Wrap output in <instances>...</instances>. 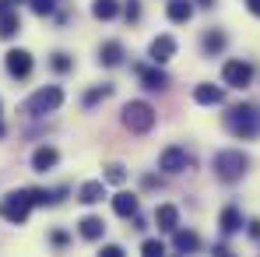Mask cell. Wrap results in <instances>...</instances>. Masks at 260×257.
Instances as JSON below:
<instances>
[{
	"label": "cell",
	"instance_id": "27",
	"mask_svg": "<svg viewBox=\"0 0 260 257\" xmlns=\"http://www.w3.org/2000/svg\"><path fill=\"white\" fill-rule=\"evenodd\" d=\"M32 4V11L39 14V18H49L53 11H56V0H28Z\"/></svg>",
	"mask_w": 260,
	"mask_h": 257
},
{
	"label": "cell",
	"instance_id": "17",
	"mask_svg": "<svg viewBox=\"0 0 260 257\" xmlns=\"http://www.w3.org/2000/svg\"><path fill=\"white\" fill-rule=\"evenodd\" d=\"M166 14H169V21L183 25V21L193 18V4H190V0H169V4H166Z\"/></svg>",
	"mask_w": 260,
	"mask_h": 257
},
{
	"label": "cell",
	"instance_id": "12",
	"mask_svg": "<svg viewBox=\"0 0 260 257\" xmlns=\"http://www.w3.org/2000/svg\"><path fill=\"white\" fill-rule=\"evenodd\" d=\"M99 64H102V67H120V64H123V46L116 43V39L102 43V49H99Z\"/></svg>",
	"mask_w": 260,
	"mask_h": 257
},
{
	"label": "cell",
	"instance_id": "26",
	"mask_svg": "<svg viewBox=\"0 0 260 257\" xmlns=\"http://www.w3.org/2000/svg\"><path fill=\"white\" fill-rule=\"evenodd\" d=\"M141 254L162 257V254H166V243H162V240H144V243H141Z\"/></svg>",
	"mask_w": 260,
	"mask_h": 257
},
{
	"label": "cell",
	"instance_id": "30",
	"mask_svg": "<svg viewBox=\"0 0 260 257\" xmlns=\"http://www.w3.org/2000/svg\"><path fill=\"white\" fill-rule=\"evenodd\" d=\"M123 14H127V21H137V18H141V4H137V0H127V4H123Z\"/></svg>",
	"mask_w": 260,
	"mask_h": 257
},
{
	"label": "cell",
	"instance_id": "35",
	"mask_svg": "<svg viewBox=\"0 0 260 257\" xmlns=\"http://www.w3.org/2000/svg\"><path fill=\"white\" fill-rule=\"evenodd\" d=\"M197 4H201V7H215V0H197Z\"/></svg>",
	"mask_w": 260,
	"mask_h": 257
},
{
	"label": "cell",
	"instance_id": "24",
	"mask_svg": "<svg viewBox=\"0 0 260 257\" xmlns=\"http://www.w3.org/2000/svg\"><path fill=\"white\" fill-rule=\"evenodd\" d=\"M204 49H208V53H221V49H225V36H221V32H208V36H204Z\"/></svg>",
	"mask_w": 260,
	"mask_h": 257
},
{
	"label": "cell",
	"instance_id": "28",
	"mask_svg": "<svg viewBox=\"0 0 260 257\" xmlns=\"http://www.w3.org/2000/svg\"><path fill=\"white\" fill-rule=\"evenodd\" d=\"M106 180H109V183H123V180H127V169L113 162V166H106Z\"/></svg>",
	"mask_w": 260,
	"mask_h": 257
},
{
	"label": "cell",
	"instance_id": "1",
	"mask_svg": "<svg viewBox=\"0 0 260 257\" xmlns=\"http://www.w3.org/2000/svg\"><path fill=\"white\" fill-rule=\"evenodd\" d=\"M225 127L232 130L236 137H243V141L257 137V134H260V109H257V106H250V102L232 106V109L225 113Z\"/></svg>",
	"mask_w": 260,
	"mask_h": 257
},
{
	"label": "cell",
	"instance_id": "9",
	"mask_svg": "<svg viewBox=\"0 0 260 257\" xmlns=\"http://www.w3.org/2000/svg\"><path fill=\"white\" fill-rule=\"evenodd\" d=\"M137 78L144 81V88H151V92L169 88V74L162 71V64H155V67H137Z\"/></svg>",
	"mask_w": 260,
	"mask_h": 257
},
{
	"label": "cell",
	"instance_id": "32",
	"mask_svg": "<svg viewBox=\"0 0 260 257\" xmlns=\"http://www.w3.org/2000/svg\"><path fill=\"white\" fill-rule=\"evenodd\" d=\"M49 240H53V247H63V243H67V240H71V236H67V233H63V229H56V233H53V236H49Z\"/></svg>",
	"mask_w": 260,
	"mask_h": 257
},
{
	"label": "cell",
	"instance_id": "10",
	"mask_svg": "<svg viewBox=\"0 0 260 257\" xmlns=\"http://www.w3.org/2000/svg\"><path fill=\"white\" fill-rule=\"evenodd\" d=\"M151 64H166V60H173L176 53V39L173 36H158V39H151Z\"/></svg>",
	"mask_w": 260,
	"mask_h": 257
},
{
	"label": "cell",
	"instance_id": "23",
	"mask_svg": "<svg viewBox=\"0 0 260 257\" xmlns=\"http://www.w3.org/2000/svg\"><path fill=\"white\" fill-rule=\"evenodd\" d=\"M109 95H113V85L88 88V92H85V106H95V102H102V99H109Z\"/></svg>",
	"mask_w": 260,
	"mask_h": 257
},
{
	"label": "cell",
	"instance_id": "34",
	"mask_svg": "<svg viewBox=\"0 0 260 257\" xmlns=\"http://www.w3.org/2000/svg\"><path fill=\"white\" fill-rule=\"evenodd\" d=\"M250 236H253V240H260V222H250Z\"/></svg>",
	"mask_w": 260,
	"mask_h": 257
},
{
	"label": "cell",
	"instance_id": "4",
	"mask_svg": "<svg viewBox=\"0 0 260 257\" xmlns=\"http://www.w3.org/2000/svg\"><path fill=\"white\" fill-rule=\"evenodd\" d=\"M60 102H63V92H60L56 85H46V88H39V92L28 95L25 113H28V117H43V113H53Z\"/></svg>",
	"mask_w": 260,
	"mask_h": 257
},
{
	"label": "cell",
	"instance_id": "15",
	"mask_svg": "<svg viewBox=\"0 0 260 257\" xmlns=\"http://www.w3.org/2000/svg\"><path fill=\"white\" fill-rule=\"evenodd\" d=\"M193 99H197L201 106H218V102L225 99V92H221L218 85H211V81H204V85L193 88Z\"/></svg>",
	"mask_w": 260,
	"mask_h": 257
},
{
	"label": "cell",
	"instance_id": "3",
	"mask_svg": "<svg viewBox=\"0 0 260 257\" xmlns=\"http://www.w3.org/2000/svg\"><path fill=\"white\" fill-rule=\"evenodd\" d=\"M123 127L130 130V134H148V130L155 127V109L148 106V102H127L123 106Z\"/></svg>",
	"mask_w": 260,
	"mask_h": 257
},
{
	"label": "cell",
	"instance_id": "31",
	"mask_svg": "<svg viewBox=\"0 0 260 257\" xmlns=\"http://www.w3.org/2000/svg\"><path fill=\"white\" fill-rule=\"evenodd\" d=\"M102 257H123V247H116V243H106V247H102Z\"/></svg>",
	"mask_w": 260,
	"mask_h": 257
},
{
	"label": "cell",
	"instance_id": "29",
	"mask_svg": "<svg viewBox=\"0 0 260 257\" xmlns=\"http://www.w3.org/2000/svg\"><path fill=\"white\" fill-rule=\"evenodd\" d=\"M49 64H53V71H60V74H63V71H71V56H67V53H53V60H49Z\"/></svg>",
	"mask_w": 260,
	"mask_h": 257
},
{
	"label": "cell",
	"instance_id": "22",
	"mask_svg": "<svg viewBox=\"0 0 260 257\" xmlns=\"http://www.w3.org/2000/svg\"><path fill=\"white\" fill-rule=\"evenodd\" d=\"M91 14L99 21H109V18L120 14V0H91Z\"/></svg>",
	"mask_w": 260,
	"mask_h": 257
},
{
	"label": "cell",
	"instance_id": "6",
	"mask_svg": "<svg viewBox=\"0 0 260 257\" xmlns=\"http://www.w3.org/2000/svg\"><path fill=\"white\" fill-rule=\"evenodd\" d=\"M221 81L229 88H246L253 81V64H246V60H229V64L221 67Z\"/></svg>",
	"mask_w": 260,
	"mask_h": 257
},
{
	"label": "cell",
	"instance_id": "5",
	"mask_svg": "<svg viewBox=\"0 0 260 257\" xmlns=\"http://www.w3.org/2000/svg\"><path fill=\"white\" fill-rule=\"evenodd\" d=\"M32 212V197H28V190H11L4 201H0V215L7 218V222H14V225H21L25 218Z\"/></svg>",
	"mask_w": 260,
	"mask_h": 257
},
{
	"label": "cell",
	"instance_id": "21",
	"mask_svg": "<svg viewBox=\"0 0 260 257\" xmlns=\"http://www.w3.org/2000/svg\"><path fill=\"white\" fill-rule=\"evenodd\" d=\"M81 236H85V240H102V236H106V222H102L99 215H85V218H81Z\"/></svg>",
	"mask_w": 260,
	"mask_h": 257
},
{
	"label": "cell",
	"instance_id": "36",
	"mask_svg": "<svg viewBox=\"0 0 260 257\" xmlns=\"http://www.w3.org/2000/svg\"><path fill=\"white\" fill-rule=\"evenodd\" d=\"M7 7H11V0H0V14H4V11H7Z\"/></svg>",
	"mask_w": 260,
	"mask_h": 257
},
{
	"label": "cell",
	"instance_id": "8",
	"mask_svg": "<svg viewBox=\"0 0 260 257\" xmlns=\"http://www.w3.org/2000/svg\"><path fill=\"white\" fill-rule=\"evenodd\" d=\"M4 64H7V74L11 78H28L32 74V53L28 49H11L4 56Z\"/></svg>",
	"mask_w": 260,
	"mask_h": 257
},
{
	"label": "cell",
	"instance_id": "14",
	"mask_svg": "<svg viewBox=\"0 0 260 257\" xmlns=\"http://www.w3.org/2000/svg\"><path fill=\"white\" fill-rule=\"evenodd\" d=\"M218 225H221V233H225V236L239 233V229H243V212H239V208H232V205H229V208H221Z\"/></svg>",
	"mask_w": 260,
	"mask_h": 257
},
{
	"label": "cell",
	"instance_id": "20",
	"mask_svg": "<svg viewBox=\"0 0 260 257\" xmlns=\"http://www.w3.org/2000/svg\"><path fill=\"white\" fill-rule=\"evenodd\" d=\"M18 32H21V18H18V11L7 7V11L0 14V39H14Z\"/></svg>",
	"mask_w": 260,
	"mask_h": 257
},
{
	"label": "cell",
	"instance_id": "7",
	"mask_svg": "<svg viewBox=\"0 0 260 257\" xmlns=\"http://www.w3.org/2000/svg\"><path fill=\"white\" fill-rule=\"evenodd\" d=\"M190 166H193V155L183 152V148H176V145L158 155V169H166V173H183V169H190Z\"/></svg>",
	"mask_w": 260,
	"mask_h": 257
},
{
	"label": "cell",
	"instance_id": "16",
	"mask_svg": "<svg viewBox=\"0 0 260 257\" xmlns=\"http://www.w3.org/2000/svg\"><path fill=\"white\" fill-rule=\"evenodd\" d=\"M155 225H158L162 233H173L176 225H179V212H176L173 205H158V208H155Z\"/></svg>",
	"mask_w": 260,
	"mask_h": 257
},
{
	"label": "cell",
	"instance_id": "11",
	"mask_svg": "<svg viewBox=\"0 0 260 257\" xmlns=\"http://www.w3.org/2000/svg\"><path fill=\"white\" fill-rule=\"evenodd\" d=\"M56 162H60V152H56V148H49V145H43V148H36V155H32V169H36V173L53 169Z\"/></svg>",
	"mask_w": 260,
	"mask_h": 257
},
{
	"label": "cell",
	"instance_id": "2",
	"mask_svg": "<svg viewBox=\"0 0 260 257\" xmlns=\"http://www.w3.org/2000/svg\"><path fill=\"white\" fill-rule=\"evenodd\" d=\"M211 166H215V176L221 180V183H236V180L246 176L250 159H246L243 152H218L215 159H211Z\"/></svg>",
	"mask_w": 260,
	"mask_h": 257
},
{
	"label": "cell",
	"instance_id": "33",
	"mask_svg": "<svg viewBox=\"0 0 260 257\" xmlns=\"http://www.w3.org/2000/svg\"><path fill=\"white\" fill-rule=\"evenodd\" d=\"M246 7H250V14H257V18H260V0H246Z\"/></svg>",
	"mask_w": 260,
	"mask_h": 257
},
{
	"label": "cell",
	"instance_id": "25",
	"mask_svg": "<svg viewBox=\"0 0 260 257\" xmlns=\"http://www.w3.org/2000/svg\"><path fill=\"white\" fill-rule=\"evenodd\" d=\"M28 197H32V208H36V205H39V208H46V205H53V201H56V194L39 190V187H36V190H28Z\"/></svg>",
	"mask_w": 260,
	"mask_h": 257
},
{
	"label": "cell",
	"instance_id": "19",
	"mask_svg": "<svg viewBox=\"0 0 260 257\" xmlns=\"http://www.w3.org/2000/svg\"><path fill=\"white\" fill-rule=\"evenodd\" d=\"M106 197V183L102 180H88L85 187L78 190V201H85V205H99Z\"/></svg>",
	"mask_w": 260,
	"mask_h": 257
},
{
	"label": "cell",
	"instance_id": "13",
	"mask_svg": "<svg viewBox=\"0 0 260 257\" xmlns=\"http://www.w3.org/2000/svg\"><path fill=\"white\" fill-rule=\"evenodd\" d=\"M173 247L179 250V254H190V250L201 247V236L190 233V229H179V225H176V229H173Z\"/></svg>",
	"mask_w": 260,
	"mask_h": 257
},
{
	"label": "cell",
	"instance_id": "37",
	"mask_svg": "<svg viewBox=\"0 0 260 257\" xmlns=\"http://www.w3.org/2000/svg\"><path fill=\"white\" fill-rule=\"evenodd\" d=\"M0 137H4V124H0Z\"/></svg>",
	"mask_w": 260,
	"mask_h": 257
},
{
	"label": "cell",
	"instance_id": "18",
	"mask_svg": "<svg viewBox=\"0 0 260 257\" xmlns=\"http://www.w3.org/2000/svg\"><path fill=\"white\" fill-rule=\"evenodd\" d=\"M113 212L120 215V218H134V215H137V197L127 194V190H120V194L113 197Z\"/></svg>",
	"mask_w": 260,
	"mask_h": 257
}]
</instances>
